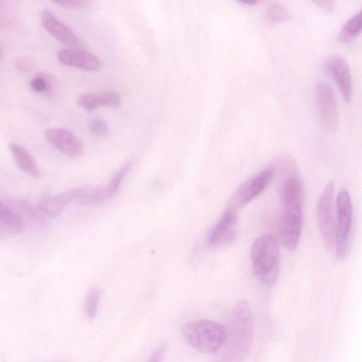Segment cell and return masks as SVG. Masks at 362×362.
Instances as JSON below:
<instances>
[{
    "mask_svg": "<svg viewBox=\"0 0 362 362\" xmlns=\"http://www.w3.org/2000/svg\"><path fill=\"white\" fill-rule=\"evenodd\" d=\"M133 166V160L130 159L124 163L111 178L106 186L108 199L112 197L118 192L122 182Z\"/></svg>",
    "mask_w": 362,
    "mask_h": 362,
    "instance_id": "7402d4cb",
    "label": "cell"
},
{
    "mask_svg": "<svg viewBox=\"0 0 362 362\" xmlns=\"http://www.w3.org/2000/svg\"><path fill=\"white\" fill-rule=\"evenodd\" d=\"M16 67L23 72L29 71L31 69V64L26 60L22 59L16 63Z\"/></svg>",
    "mask_w": 362,
    "mask_h": 362,
    "instance_id": "f1b7e54d",
    "label": "cell"
},
{
    "mask_svg": "<svg viewBox=\"0 0 362 362\" xmlns=\"http://www.w3.org/2000/svg\"><path fill=\"white\" fill-rule=\"evenodd\" d=\"M245 4H247V5H255L257 0H238Z\"/></svg>",
    "mask_w": 362,
    "mask_h": 362,
    "instance_id": "f546056e",
    "label": "cell"
},
{
    "mask_svg": "<svg viewBox=\"0 0 362 362\" xmlns=\"http://www.w3.org/2000/svg\"><path fill=\"white\" fill-rule=\"evenodd\" d=\"M91 0H52L54 3L62 7L76 8L84 6L90 3Z\"/></svg>",
    "mask_w": 362,
    "mask_h": 362,
    "instance_id": "484cf974",
    "label": "cell"
},
{
    "mask_svg": "<svg viewBox=\"0 0 362 362\" xmlns=\"http://www.w3.org/2000/svg\"><path fill=\"white\" fill-rule=\"evenodd\" d=\"M362 33V8L349 19L339 33V40L343 43H349Z\"/></svg>",
    "mask_w": 362,
    "mask_h": 362,
    "instance_id": "ffe728a7",
    "label": "cell"
},
{
    "mask_svg": "<svg viewBox=\"0 0 362 362\" xmlns=\"http://www.w3.org/2000/svg\"><path fill=\"white\" fill-rule=\"evenodd\" d=\"M250 260L256 278L267 286H273L279 272L278 241L272 235L257 238L251 247Z\"/></svg>",
    "mask_w": 362,
    "mask_h": 362,
    "instance_id": "3957f363",
    "label": "cell"
},
{
    "mask_svg": "<svg viewBox=\"0 0 362 362\" xmlns=\"http://www.w3.org/2000/svg\"><path fill=\"white\" fill-rule=\"evenodd\" d=\"M237 223L236 211L227 208L209 233L208 245L216 248L233 241L237 234Z\"/></svg>",
    "mask_w": 362,
    "mask_h": 362,
    "instance_id": "9c48e42d",
    "label": "cell"
},
{
    "mask_svg": "<svg viewBox=\"0 0 362 362\" xmlns=\"http://www.w3.org/2000/svg\"><path fill=\"white\" fill-rule=\"evenodd\" d=\"M166 350L167 344L165 343L161 344L152 352L149 361L153 362L162 361L165 355Z\"/></svg>",
    "mask_w": 362,
    "mask_h": 362,
    "instance_id": "83f0119b",
    "label": "cell"
},
{
    "mask_svg": "<svg viewBox=\"0 0 362 362\" xmlns=\"http://www.w3.org/2000/svg\"><path fill=\"white\" fill-rule=\"evenodd\" d=\"M77 189L76 202L81 204H94L108 199L106 186H83Z\"/></svg>",
    "mask_w": 362,
    "mask_h": 362,
    "instance_id": "ac0fdd59",
    "label": "cell"
},
{
    "mask_svg": "<svg viewBox=\"0 0 362 362\" xmlns=\"http://www.w3.org/2000/svg\"><path fill=\"white\" fill-rule=\"evenodd\" d=\"M45 136L51 144L69 158H77L83 152L81 140L69 129L50 128L45 132Z\"/></svg>",
    "mask_w": 362,
    "mask_h": 362,
    "instance_id": "30bf717a",
    "label": "cell"
},
{
    "mask_svg": "<svg viewBox=\"0 0 362 362\" xmlns=\"http://www.w3.org/2000/svg\"><path fill=\"white\" fill-rule=\"evenodd\" d=\"M275 170L268 166L243 182L234 192L228 202V207L237 211L259 196L272 182Z\"/></svg>",
    "mask_w": 362,
    "mask_h": 362,
    "instance_id": "52a82bcc",
    "label": "cell"
},
{
    "mask_svg": "<svg viewBox=\"0 0 362 362\" xmlns=\"http://www.w3.org/2000/svg\"><path fill=\"white\" fill-rule=\"evenodd\" d=\"M41 22L45 29L62 44L70 47H77L80 45L74 33L50 11L45 9L42 12Z\"/></svg>",
    "mask_w": 362,
    "mask_h": 362,
    "instance_id": "4fadbf2b",
    "label": "cell"
},
{
    "mask_svg": "<svg viewBox=\"0 0 362 362\" xmlns=\"http://www.w3.org/2000/svg\"><path fill=\"white\" fill-rule=\"evenodd\" d=\"M334 186L332 181L325 187L318 201L317 220L318 227L326 246L335 247L337 237V215L334 207Z\"/></svg>",
    "mask_w": 362,
    "mask_h": 362,
    "instance_id": "5b68a950",
    "label": "cell"
},
{
    "mask_svg": "<svg viewBox=\"0 0 362 362\" xmlns=\"http://www.w3.org/2000/svg\"><path fill=\"white\" fill-rule=\"evenodd\" d=\"M303 197V185L298 182H289L281 187L279 238L282 245L290 251L296 248L301 234Z\"/></svg>",
    "mask_w": 362,
    "mask_h": 362,
    "instance_id": "7a4b0ae2",
    "label": "cell"
},
{
    "mask_svg": "<svg viewBox=\"0 0 362 362\" xmlns=\"http://www.w3.org/2000/svg\"><path fill=\"white\" fill-rule=\"evenodd\" d=\"M264 18L267 23L274 25L288 21L291 16L282 4L274 2L266 9Z\"/></svg>",
    "mask_w": 362,
    "mask_h": 362,
    "instance_id": "44dd1931",
    "label": "cell"
},
{
    "mask_svg": "<svg viewBox=\"0 0 362 362\" xmlns=\"http://www.w3.org/2000/svg\"><path fill=\"white\" fill-rule=\"evenodd\" d=\"M32 90L36 93H44L51 95L54 91V83L45 75H39L33 78L30 83Z\"/></svg>",
    "mask_w": 362,
    "mask_h": 362,
    "instance_id": "cb8c5ba5",
    "label": "cell"
},
{
    "mask_svg": "<svg viewBox=\"0 0 362 362\" xmlns=\"http://www.w3.org/2000/svg\"><path fill=\"white\" fill-rule=\"evenodd\" d=\"M6 203L17 211L24 220L28 219L37 222L44 221V214L39 210L37 206L35 207L28 200L16 199L6 201Z\"/></svg>",
    "mask_w": 362,
    "mask_h": 362,
    "instance_id": "d6986e66",
    "label": "cell"
},
{
    "mask_svg": "<svg viewBox=\"0 0 362 362\" xmlns=\"http://www.w3.org/2000/svg\"><path fill=\"white\" fill-rule=\"evenodd\" d=\"M316 113L321 126L327 132H334L339 125V112L332 88L324 81L315 86Z\"/></svg>",
    "mask_w": 362,
    "mask_h": 362,
    "instance_id": "ba28073f",
    "label": "cell"
},
{
    "mask_svg": "<svg viewBox=\"0 0 362 362\" xmlns=\"http://www.w3.org/2000/svg\"><path fill=\"white\" fill-rule=\"evenodd\" d=\"M185 341L198 351L213 354L223 346L226 339V327L209 320L189 322L182 327Z\"/></svg>",
    "mask_w": 362,
    "mask_h": 362,
    "instance_id": "277c9868",
    "label": "cell"
},
{
    "mask_svg": "<svg viewBox=\"0 0 362 362\" xmlns=\"http://www.w3.org/2000/svg\"><path fill=\"white\" fill-rule=\"evenodd\" d=\"M91 133L98 137L106 136L109 132L110 128L105 121L101 119H96L92 121L90 125Z\"/></svg>",
    "mask_w": 362,
    "mask_h": 362,
    "instance_id": "d4e9b609",
    "label": "cell"
},
{
    "mask_svg": "<svg viewBox=\"0 0 362 362\" xmlns=\"http://www.w3.org/2000/svg\"><path fill=\"white\" fill-rule=\"evenodd\" d=\"M9 150L16 165L22 171L35 178L41 176L35 159L25 147L18 143L12 142L9 144Z\"/></svg>",
    "mask_w": 362,
    "mask_h": 362,
    "instance_id": "e0dca14e",
    "label": "cell"
},
{
    "mask_svg": "<svg viewBox=\"0 0 362 362\" xmlns=\"http://www.w3.org/2000/svg\"><path fill=\"white\" fill-rule=\"evenodd\" d=\"M77 104L84 110L93 111L100 107H119L122 103L120 95L115 91L98 94L84 93L77 98Z\"/></svg>",
    "mask_w": 362,
    "mask_h": 362,
    "instance_id": "2e32d148",
    "label": "cell"
},
{
    "mask_svg": "<svg viewBox=\"0 0 362 362\" xmlns=\"http://www.w3.org/2000/svg\"><path fill=\"white\" fill-rule=\"evenodd\" d=\"M253 317L250 304L238 301L232 308L226 327V342L221 349V359L240 361L249 354L253 341Z\"/></svg>",
    "mask_w": 362,
    "mask_h": 362,
    "instance_id": "6da1fadb",
    "label": "cell"
},
{
    "mask_svg": "<svg viewBox=\"0 0 362 362\" xmlns=\"http://www.w3.org/2000/svg\"><path fill=\"white\" fill-rule=\"evenodd\" d=\"M78 197L77 187L64 192L43 197L39 200L37 207L47 216L55 217L59 216L71 202H76Z\"/></svg>",
    "mask_w": 362,
    "mask_h": 362,
    "instance_id": "5bb4252c",
    "label": "cell"
},
{
    "mask_svg": "<svg viewBox=\"0 0 362 362\" xmlns=\"http://www.w3.org/2000/svg\"><path fill=\"white\" fill-rule=\"evenodd\" d=\"M58 61L68 66H73L86 71H94L100 66L99 59L90 52L77 47L60 49L57 53Z\"/></svg>",
    "mask_w": 362,
    "mask_h": 362,
    "instance_id": "7c38bea8",
    "label": "cell"
},
{
    "mask_svg": "<svg viewBox=\"0 0 362 362\" xmlns=\"http://www.w3.org/2000/svg\"><path fill=\"white\" fill-rule=\"evenodd\" d=\"M337 237L335 254L338 260L344 259L349 251L352 224V205L349 194L341 191L336 200Z\"/></svg>",
    "mask_w": 362,
    "mask_h": 362,
    "instance_id": "8992f818",
    "label": "cell"
},
{
    "mask_svg": "<svg viewBox=\"0 0 362 362\" xmlns=\"http://www.w3.org/2000/svg\"><path fill=\"white\" fill-rule=\"evenodd\" d=\"M314 4L322 12L329 14L334 10V2L333 0H311Z\"/></svg>",
    "mask_w": 362,
    "mask_h": 362,
    "instance_id": "4316f807",
    "label": "cell"
},
{
    "mask_svg": "<svg viewBox=\"0 0 362 362\" xmlns=\"http://www.w3.org/2000/svg\"><path fill=\"white\" fill-rule=\"evenodd\" d=\"M100 296V291L96 287L90 288L88 292L85 311L89 320H93L97 315Z\"/></svg>",
    "mask_w": 362,
    "mask_h": 362,
    "instance_id": "603a6c76",
    "label": "cell"
},
{
    "mask_svg": "<svg viewBox=\"0 0 362 362\" xmlns=\"http://www.w3.org/2000/svg\"><path fill=\"white\" fill-rule=\"evenodd\" d=\"M25 227L24 218L4 201L0 203V237L6 239L21 233Z\"/></svg>",
    "mask_w": 362,
    "mask_h": 362,
    "instance_id": "9a60e30c",
    "label": "cell"
},
{
    "mask_svg": "<svg viewBox=\"0 0 362 362\" xmlns=\"http://www.w3.org/2000/svg\"><path fill=\"white\" fill-rule=\"evenodd\" d=\"M326 69L334 79L344 100L349 103L351 100L352 83L347 62L341 56L334 54L327 59Z\"/></svg>",
    "mask_w": 362,
    "mask_h": 362,
    "instance_id": "8fae6325",
    "label": "cell"
}]
</instances>
